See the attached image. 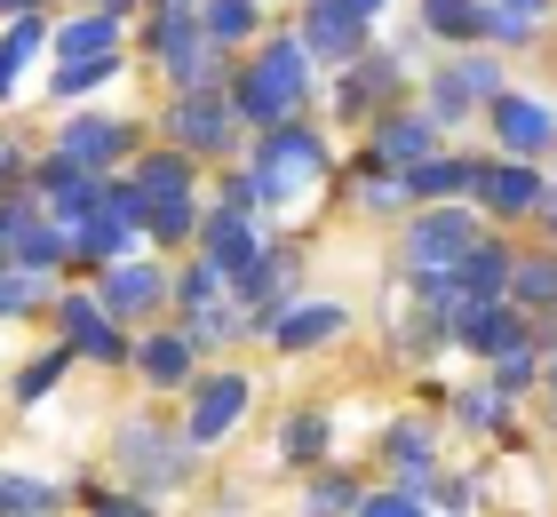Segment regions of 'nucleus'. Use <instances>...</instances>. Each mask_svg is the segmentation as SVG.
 Returning a JSON list of instances; mask_svg holds the SVG:
<instances>
[{
  "label": "nucleus",
  "mask_w": 557,
  "mask_h": 517,
  "mask_svg": "<svg viewBox=\"0 0 557 517\" xmlns=\"http://www.w3.org/2000/svg\"><path fill=\"white\" fill-rule=\"evenodd\" d=\"M302 96H311V48L302 40H271L263 57H247V72L232 81V103L247 127H278L302 112Z\"/></svg>",
  "instance_id": "1"
},
{
  "label": "nucleus",
  "mask_w": 557,
  "mask_h": 517,
  "mask_svg": "<svg viewBox=\"0 0 557 517\" xmlns=\"http://www.w3.org/2000/svg\"><path fill=\"white\" fill-rule=\"evenodd\" d=\"M151 57H160V72L175 88L232 81V72H223V48L208 40V24L191 16V0H151Z\"/></svg>",
  "instance_id": "2"
},
{
  "label": "nucleus",
  "mask_w": 557,
  "mask_h": 517,
  "mask_svg": "<svg viewBox=\"0 0 557 517\" xmlns=\"http://www.w3.org/2000/svg\"><path fill=\"white\" fill-rule=\"evenodd\" d=\"M319 175H326V144H319L302 120H278V127H263V136H256V192H263V207L302 199Z\"/></svg>",
  "instance_id": "3"
},
{
  "label": "nucleus",
  "mask_w": 557,
  "mask_h": 517,
  "mask_svg": "<svg viewBox=\"0 0 557 517\" xmlns=\"http://www.w3.org/2000/svg\"><path fill=\"white\" fill-rule=\"evenodd\" d=\"M239 103H232V81H215V88H175V103H168V144L175 151H232L239 144Z\"/></svg>",
  "instance_id": "4"
},
{
  "label": "nucleus",
  "mask_w": 557,
  "mask_h": 517,
  "mask_svg": "<svg viewBox=\"0 0 557 517\" xmlns=\"http://www.w3.org/2000/svg\"><path fill=\"white\" fill-rule=\"evenodd\" d=\"M0 255H9V271H57L72 255V239L48 223V207L33 199V184L0 192Z\"/></svg>",
  "instance_id": "5"
},
{
  "label": "nucleus",
  "mask_w": 557,
  "mask_h": 517,
  "mask_svg": "<svg viewBox=\"0 0 557 517\" xmlns=\"http://www.w3.org/2000/svg\"><path fill=\"white\" fill-rule=\"evenodd\" d=\"M470 239H478L470 207H454V199L422 207V216L407 223V271H414V279H446V271L470 255Z\"/></svg>",
  "instance_id": "6"
},
{
  "label": "nucleus",
  "mask_w": 557,
  "mask_h": 517,
  "mask_svg": "<svg viewBox=\"0 0 557 517\" xmlns=\"http://www.w3.org/2000/svg\"><path fill=\"white\" fill-rule=\"evenodd\" d=\"M199 263H215V271H223V287H239V279L263 263L256 223H247L239 207H215V216H199Z\"/></svg>",
  "instance_id": "7"
},
{
  "label": "nucleus",
  "mask_w": 557,
  "mask_h": 517,
  "mask_svg": "<svg viewBox=\"0 0 557 517\" xmlns=\"http://www.w3.org/2000/svg\"><path fill=\"white\" fill-rule=\"evenodd\" d=\"M350 327V310L343 303H278L256 319V334L271 350H319V343H335V334Z\"/></svg>",
  "instance_id": "8"
},
{
  "label": "nucleus",
  "mask_w": 557,
  "mask_h": 517,
  "mask_svg": "<svg viewBox=\"0 0 557 517\" xmlns=\"http://www.w3.org/2000/svg\"><path fill=\"white\" fill-rule=\"evenodd\" d=\"M446 334H454L462 350H478V358H502V350L525 334V310H518L510 295H494V303H454V310H446Z\"/></svg>",
  "instance_id": "9"
},
{
  "label": "nucleus",
  "mask_w": 557,
  "mask_h": 517,
  "mask_svg": "<svg viewBox=\"0 0 557 517\" xmlns=\"http://www.w3.org/2000/svg\"><path fill=\"white\" fill-rule=\"evenodd\" d=\"M398 81H407V64H398V57H374V48H367V57H350L343 81H335V120H374L398 96Z\"/></svg>",
  "instance_id": "10"
},
{
  "label": "nucleus",
  "mask_w": 557,
  "mask_h": 517,
  "mask_svg": "<svg viewBox=\"0 0 557 517\" xmlns=\"http://www.w3.org/2000/svg\"><path fill=\"white\" fill-rule=\"evenodd\" d=\"M502 96V64L494 57H454L446 72H438V81H430V120H462L470 112V103H494Z\"/></svg>",
  "instance_id": "11"
},
{
  "label": "nucleus",
  "mask_w": 557,
  "mask_h": 517,
  "mask_svg": "<svg viewBox=\"0 0 557 517\" xmlns=\"http://www.w3.org/2000/svg\"><path fill=\"white\" fill-rule=\"evenodd\" d=\"M302 48H311L319 64H350V57H367V16H350L343 0H311V9H302V33H295Z\"/></svg>",
  "instance_id": "12"
},
{
  "label": "nucleus",
  "mask_w": 557,
  "mask_h": 517,
  "mask_svg": "<svg viewBox=\"0 0 557 517\" xmlns=\"http://www.w3.org/2000/svg\"><path fill=\"white\" fill-rule=\"evenodd\" d=\"M486 112H494V136H502V151H510V160H534V151L557 144V112H549L542 96H510V88H502Z\"/></svg>",
  "instance_id": "13"
},
{
  "label": "nucleus",
  "mask_w": 557,
  "mask_h": 517,
  "mask_svg": "<svg viewBox=\"0 0 557 517\" xmlns=\"http://www.w3.org/2000/svg\"><path fill=\"white\" fill-rule=\"evenodd\" d=\"M128 144H136L128 120H112V112H81V120L57 127V151H64V160H81V168H96V175L128 160Z\"/></svg>",
  "instance_id": "14"
},
{
  "label": "nucleus",
  "mask_w": 557,
  "mask_h": 517,
  "mask_svg": "<svg viewBox=\"0 0 557 517\" xmlns=\"http://www.w3.org/2000/svg\"><path fill=\"white\" fill-rule=\"evenodd\" d=\"M57 327H64V343L81 350V358H96V367H120V358H128V343H120V327H112V310L96 303V295H64V303H57Z\"/></svg>",
  "instance_id": "15"
},
{
  "label": "nucleus",
  "mask_w": 557,
  "mask_h": 517,
  "mask_svg": "<svg viewBox=\"0 0 557 517\" xmlns=\"http://www.w3.org/2000/svg\"><path fill=\"white\" fill-rule=\"evenodd\" d=\"M470 199H486V216H542L549 184L534 175V160H502V168H478Z\"/></svg>",
  "instance_id": "16"
},
{
  "label": "nucleus",
  "mask_w": 557,
  "mask_h": 517,
  "mask_svg": "<svg viewBox=\"0 0 557 517\" xmlns=\"http://www.w3.org/2000/svg\"><path fill=\"white\" fill-rule=\"evenodd\" d=\"M120 461H128L136 485H184V470H191V454L168 446V430H151V422H128V430H120Z\"/></svg>",
  "instance_id": "17"
},
{
  "label": "nucleus",
  "mask_w": 557,
  "mask_h": 517,
  "mask_svg": "<svg viewBox=\"0 0 557 517\" xmlns=\"http://www.w3.org/2000/svg\"><path fill=\"white\" fill-rule=\"evenodd\" d=\"M168 295H175V279L160 263H112V279H104V295H96V303H104L112 319H151Z\"/></svg>",
  "instance_id": "18"
},
{
  "label": "nucleus",
  "mask_w": 557,
  "mask_h": 517,
  "mask_svg": "<svg viewBox=\"0 0 557 517\" xmlns=\"http://www.w3.org/2000/svg\"><path fill=\"white\" fill-rule=\"evenodd\" d=\"M239 414H247V374H215V382H199V398H191V446H215V438H232L239 430Z\"/></svg>",
  "instance_id": "19"
},
{
  "label": "nucleus",
  "mask_w": 557,
  "mask_h": 517,
  "mask_svg": "<svg viewBox=\"0 0 557 517\" xmlns=\"http://www.w3.org/2000/svg\"><path fill=\"white\" fill-rule=\"evenodd\" d=\"M438 151V120L430 112H374V160H391V168H414V160H430Z\"/></svg>",
  "instance_id": "20"
},
{
  "label": "nucleus",
  "mask_w": 557,
  "mask_h": 517,
  "mask_svg": "<svg viewBox=\"0 0 557 517\" xmlns=\"http://www.w3.org/2000/svg\"><path fill=\"white\" fill-rule=\"evenodd\" d=\"M128 247H136V223L120 216V207H104V199L72 223V255H88V263H128Z\"/></svg>",
  "instance_id": "21"
},
{
  "label": "nucleus",
  "mask_w": 557,
  "mask_h": 517,
  "mask_svg": "<svg viewBox=\"0 0 557 517\" xmlns=\"http://www.w3.org/2000/svg\"><path fill=\"white\" fill-rule=\"evenodd\" d=\"M128 184L144 192V216H151L160 199H191V151H175V144H168V151H144Z\"/></svg>",
  "instance_id": "22"
},
{
  "label": "nucleus",
  "mask_w": 557,
  "mask_h": 517,
  "mask_svg": "<svg viewBox=\"0 0 557 517\" xmlns=\"http://www.w3.org/2000/svg\"><path fill=\"white\" fill-rule=\"evenodd\" d=\"M136 367H144L151 391H184V382H191V334H144Z\"/></svg>",
  "instance_id": "23"
},
{
  "label": "nucleus",
  "mask_w": 557,
  "mask_h": 517,
  "mask_svg": "<svg viewBox=\"0 0 557 517\" xmlns=\"http://www.w3.org/2000/svg\"><path fill=\"white\" fill-rule=\"evenodd\" d=\"M470 184H478V160H438V151H430V160L407 168V199H430V207H438V199H462Z\"/></svg>",
  "instance_id": "24"
},
{
  "label": "nucleus",
  "mask_w": 557,
  "mask_h": 517,
  "mask_svg": "<svg viewBox=\"0 0 557 517\" xmlns=\"http://www.w3.org/2000/svg\"><path fill=\"white\" fill-rule=\"evenodd\" d=\"M486 0H422V33H438V40H486Z\"/></svg>",
  "instance_id": "25"
},
{
  "label": "nucleus",
  "mask_w": 557,
  "mask_h": 517,
  "mask_svg": "<svg viewBox=\"0 0 557 517\" xmlns=\"http://www.w3.org/2000/svg\"><path fill=\"white\" fill-rule=\"evenodd\" d=\"M383 454H391V470H398L407 494H422V485H430V430H422V422H398V430L383 438Z\"/></svg>",
  "instance_id": "26"
},
{
  "label": "nucleus",
  "mask_w": 557,
  "mask_h": 517,
  "mask_svg": "<svg viewBox=\"0 0 557 517\" xmlns=\"http://www.w3.org/2000/svg\"><path fill=\"white\" fill-rule=\"evenodd\" d=\"M510 303L518 310H557V255H518L510 263Z\"/></svg>",
  "instance_id": "27"
},
{
  "label": "nucleus",
  "mask_w": 557,
  "mask_h": 517,
  "mask_svg": "<svg viewBox=\"0 0 557 517\" xmlns=\"http://www.w3.org/2000/svg\"><path fill=\"white\" fill-rule=\"evenodd\" d=\"M57 48H64V57H112V48H120V16H112V9L72 16L64 33H57Z\"/></svg>",
  "instance_id": "28"
},
{
  "label": "nucleus",
  "mask_w": 557,
  "mask_h": 517,
  "mask_svg": "<svg viewBox=\"0 0 557 517\" xmlns=\"http://www.w3.org/2000/svg\"><path fill=\"white\" fill-rule=\"evenodd\" d=\"M326 438H335V422H326L319 406H302V414H287V422H278V446H287V461H319Z\"/></svg>",
  "instance_id": "29"
},
{
  "label": "nucleus",
  "mask_w": 557,
  "mask_h": 517,
  "mask_svg": "<svg viewBox=\"0 0 557 517\" xmlns=\"http://www.w3.org/2000/svg\"><path fill=\"white\" fill-rule=\"evenodd\" d=\"M48 509H57V485H48V478L0 470V517H48Z\"/></svg>",
  "instance_id": "30"
},
{
  "label": "nucleus",
  "mask_w": 557,
  "mask_h": 517,
  "mask_svg": "<svg viewBox=\"0 0 557 517\" xmlns=\"http://www.w3.org/2000/svg\"><path fill=\"white\" fill-rule=\"evenodd\" d=\"M199 24H208L215 48H239L247 33H256V0H208V9H199Z\"/></svg>",
  "instance_id": "31"
},
{
  "label": "nucleus",
  "mask_w": 557,
  "mask_h": 517,
  "mask_svg": "<svg viewBox=\"0 0 557 517\" xmlns=\"http://www.w3.org/2000/svg\"><path fill=\"white\" fill-rule=\"evenodd\" d=\"M144 223H151V247H184L191 231H199V207H191V199H160Z\"/></svg>",
  "instance_id": "32"
},
{
  "label": "nucleus",
  "mask_w": 557,
  "mask_h": 517,
  "mask_svg": "<svg viewBox=\"0 0 557 517\" xmlns=\"http://www.w3.org/2000/svg\"><path fill=\"white\" fill-rule=\"evenodd\" d=\"M302 517H359V485L350 478H319L311 502H302Z\"/></svg>",
  "instance_id": "33"
},
{
  "label": "nucleus",
  "mask_w": 557,
  "mask_h": 517,
  "mask_svg": "<svg viewBox=\"0 0 557 517\" xmlns=\"http://www.w3.org/2000/svg\"><path fill=\"white\" fill-rule=\"evenodd\" d=\"M64 358H72V343H64V350H48V358H33V367L16 374V398H24V406L48 398V391H57V374H64Z\"/></svg>",
  "instance_id": "34"
},
{
  "label": "nucleus",
  "mask_w": 557,
  "mask_h": 517,
  "mask_svg": "<svg viewBox=\"0 0 557 517\" xmlns=\"http://www.w3.org/2000/svg\"><path fill=\"white\" fill-rule=\"evenodd\" d=\"M112 64H120V57H64L57 96H81V88H96V81H112Z\"/></svg>",
  "instance_id": "35"
},
{
  "label": "nucleus",
  "mask_w": 557,
  "mask_h": 517,
  "mask_svg": "<svg viewBox=\"0 0 557 517\" xmlns=\"http://www.w3.org/2000/svg\"><path fill=\"white\" fill-rule=\"evenodd\" d=\"M40 303H48V271H9V319H24Z\"/></svg>",
  "instance_id": "36"
},
{
  "label": "nucleus",
  "mask_w": 557,
  "mask_h": 517,
  "mask_svg": "<svg viewBox=\"0 0 557 517\" xmlns=\"http://www.w3.org/2000/svg\"><path fill=\"white\" fill-rule=\"evenodd\" d=\"M0 48H9V57H16V64H24V57H40V48H48V24H40L33 9H24V16L9 24V40H0Z\"/></svg>",
  "instance_id": "37"
},
{
  "label": "nucleus",
  "mask_w": 557,
  "mask_h": 517,
  "mask_svg": "<svg viewBox=\"0 0 557 517\" xmlns=\"http://www.w3.org/2000/svg\"><path fill=\"white\" fill-rule=\"evenodd\" d=\"M454 414H462L470 430H494V422H502V391H462V398H454Z\"/></svg>",
  "instance_id": "38"
},
{
  "label": "nucleus",
  "mask_w": 557,
  "mask_h": 517,
  "mask_svg": "<svg viewBox=\"0 0 557 517\" xmlns=\"http://www.w3.org/2000/svg\"><path fill=\"white\" fill-rule=\"evenodd\" d=\"M184 334H191V350H199V343H223V334H232V310H215V303H199Z\"/></svg>",
  "instance_id": "39"
},
{
  "label": "nucleus",
  "mask_w": 557,
  "mask_h": 517,
  "mask_svg": "<svg viewBox=\"0 0 557 517\" xmlns=\"http://www.w3.org/2000/svg\"><path fill=\"white\" fill-rule=\"evenodd\" d=\"M359 517H422V502L398 485V494H359Z\"/></svg>",
  "instance_id": "40"
},
{
  "label": "nucleus",
  "mask_w": 557,
  "mask_h": 517,
  "mask_svg": "<svg viewBox=\"0 0 557 517\" xmlns=\"http://www.w3.org/2000/svg\"><path fill=\"white\" fill-rule=\"evenodd\" d=\"M486 33H494L502 48H518V40H534V16H518V9H494V16H486Z\"/></svg>",
  "instance_id": "41"
},
{
  "label": "nucleus",
  "mask_w": 557,
  "mask_h": 517,
  "mask_svg": "<svg viewBox=\"0 0 557 517\" xmlns=\"http://www.w3.org/2000/svg\"><path fill=\"white\" fill-rule=\"evenodd\" d=\"M16 72H24V64L9 57V48H0V96H16Z\"/></svg>",
  "instance_id": "42"
},
{
  "label": "nucleus",
  "mask_w": 557,
  "mask_h": 517,
  "mask_svg": "<svg viewBox=\"0 0 557 517\" xmlns=\"http://www.w3.org/2000/svg\"><path fill=\"white\" fill-rule=\"evenodd\" d=\"M16 184V144H0V192Z\"/></svg>",
  "instance_id": "43"
},
{
  "label": "nucleus",
  "mask_w": 557,
  "mask_h": 517,
  "mask_svg": "<svg viewBox=\"0 0 557 517\" xmlns=\"http://www.w3.org/2000/svg\"><path fill=\"white\" fill-rule=\"evenodd\" d=\"M494 9H518V16H534V24H542V9H549V0H494Z\"/></svg>",
  "instance_id": "44"
},
{
  "label": "nucleus",
  "mask_w": 557,
  "mask_h": 517,
  "mask_svg": "<svg viewBox=\"0 0 557 517\" xmlns=\"http://www.w3.org/2000/svg\"><path fill=\"white\" fill-rule=\"evenodd\" d=\"M96 517H151V509H144V502H104Z\"/></svg>",
  "instance_id": "45"
},
{
  "label": "nucleus",
  "mask_w": 557,
  "mask_h": 517,
  "mask_svg": "<svg viewBox=\"0 0 557 517\" xmlns=\"http://www.w3.org/2000/svg\"><path fill=\"white\" fill-rule=\"evenodd\" d=\"M343 9H350V16H367V24H374V16H383V0H343Z\"/></svg>",
  "instance_id": "46"
},
{
  "label": "nucleus",
  "mask_w": 557,
  "mask_h": 517,
  "mask_svg": "<svg viewBox=\"0 0 557 517\" xmlns=\"http://www.w3.org/2000/svg\"><path fill=\"white\" fill-rule=\"evenodd\" d=\"M0 319H9V255H0Z\"/></svg>",
  "instance_id": "47"
},
{
  "label": "nucleus",
  "mask_w": 557,
  "mask_h": 517,
  "mask_svg": "<svg viewBox=\"0 0 557 517\" xmlns=\"http://www.w3.org/2000/svg\"><path fill=\"white\" fill-rule=\"evenodd\" d=\"M542 216H549V231H557V184H549V199H542Z\"/></svg>",
  "instance_id": "48"
},
{
  "label": "nucleus",
  "mask_w": 557,
  "mask_h": 517,
  "mask_svg": "<svg viewBox=\"0 0 557 517\" xmlns=\"http://www.w3.org/2000/svg\"><path fill=\"white\" fill-rule=\"evenodd\" d=\"M0 9H9V16H24V9H40V0H0Z\"/></svg>",
  "instance_id": "49"
},
{
  "label": "nucleus",
  "mask_w": 557,
  "mask_h": 517,
  "mask_svg": "<svg viewBox=\"0 0 557 517\" xmlns=\"http://www.w3.org/2000/svg\"><path fill=\"white\" fill-rule=\"evenodd\" d=\"M96 9H112V16H120V9H128V0H96Z\"/></svg>",
  "instance_id": "50"
},
{
  "label": "nucleus",
  "mask_w": 557,
  "mask_h": 517,
  "mask_svg": "<svg viewBox=\"0 0 557 517\" xmlns=\"http://www.w3.org/2000/svg\"><path fill=\"white\" fill-rule=\"evenodd\" d=\"M549 391H557V367H549Z\"/></svg>",
  "instance_id": "51"
},
{
  "label": "nucleus",
  "mask_w": 557,
  "mask_h": 517,
  "mask_svg": "<svg viewBox=\"0 0 557 517\" xmlns=\"http://www.w3.org/2000/svg\"><path fill=\"white\" fill-rule=\"evenodd\" d=\"M454 517H470V509H454Z\"/></svg>",
  "instance_id": "52"
}]
</instances>
